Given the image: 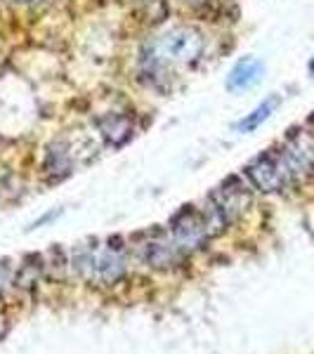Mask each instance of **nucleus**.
I'll use <instances>...</instances> for the list:
<instances>
[{
  "mask_svg": "<svg viewBox=\"0 0 314 354\" xmlns=\"http://www.w3.org/2000/svg\"><path fill=\"white\" fill-rule=\"evenodd\" d=\"M262 78H265V62L248 55V57H241V59L230 68L225 88H227V93H232V95H241V93L253 90L255 85H260Z\"/></svg>",
  "mask_w": 314,
  "mask_h": 354,
  "instance_id": "obj_8",
  "label": "nucleus"
},
{
  "mask_svg": "<svg viewBox=\"0 0 314 354\" xmlns=\"http://www.w3.org/2000/svg\"><path fill=\"white\" fill-rule=\"evenodd\" d=\"M246 177L255 189L265 194H277L284 192L290 182H295L293 173H290V165L284 156L281 149H267L258 153L248 165H246Z\"/></svg>",
  "mask_w": 314,
  "mask_h": 354,
  "instance_id": "obj_4",
  "label": "nucleus"
},
{
  "mask_svg": "<svg viewBox=\"0 0 314 354\" xmlns=\"http://www.w3.org/2000/svg\"><path fill=\"white\" fill-rule=\"evenodd\" d=\"M10 281H12V267H10L8 260H0V298L5 295Z\"/></svg>",
  "mask_w": 314,
  "mask_h": 354,
  "instance_id": "obj_13",
  "label": "nucleus"
},
{
  "mask_svg": "<svg viewBox=\"0 0 314 354\" xmlns=\"http://www.w3.org/2000/svg\"><path fill=\"white\" fill-rule=\"evenodd\" d=\"M15 3H21V5H31V3H38V0H15Z\"/></svg>",
  "mask_w": 314,
  "mask_h": 354,
  "instance_id": "obj_14",
  "label": "nucleus"
},
{
  "mask_svg": "<svg viewBox=\"0 0 314 354\" xmlns=\"http://www.w3.org/2000/svg\"><path fill=\"white\" fill-rule=\"evenodd\" d=\"M185 3H190V5H201V3H205V0H185Z\"/></svg>",
  "mask_w": 314,
  "mask_h": 354,
  "instance_id": "obj_15",
  "label": "nucleus"
},
{
  "mask_svg": "<svg viewBox=\"0 0 314 354\" xmlns=\"http://www.w3.org/2000/svg\"><path fill=\"white\" fill-rule=\"evenodd\" d=\"M250 205V189L248 185L239 175H230L220 187L210 192L208 201H205L203 218L208 222V230L213 236H218L234 225Z\"/></svg>",
  "mask_w": 314,
  "mask_h": 354,
  "instance_id": "obj_3",
  "label": "nucleus"
},
{
  "mask_svg": "<svg viewBox=\"0 0 314 354\" xmlns=\"http://www.w3.org/2000/svg\"><path fill=\"white\" fill-rule=\"evenodd\" d=\"M170 234H173V239L187 255L203 248L213 239V234L208 230V222L203 218V210L194 208V205H185V208H180L173 215V220H170Z\"/></svg>",
  "mask_w": 314,
  "mask_h": 354,
  "instance_id": "obj_5",
  "label": "nucleus"
},
{
  "mask_svg": "<svg viewBox=\"0 0 314 354\" xmlns=\"http://www.w3.org/2000/svg\"><path fill=\"white\" fill-rule=\"evenodd\" d=\"M203 48L205 38L196 26L182 24L168 28L142 48V76L149 78L151 85H156L158 81L165 83L178 66L196 64L203 55Z\"/></svg>",
  "mask_w": 314,
  "mask_h": 354,
  "instance_id": "obj_1",
  "label": "nucleus"
},
{
  "mask_svg": "<svg viewBox=\"0 0 314 354\" xmlns=\"http://www.w3.org/2000/svg\"><path fill=\"white\" fill-rule=\"evenodd\" d=\"M43 170L50 180H64L66 175L73 173V153L66 140H55L45 151Z\"/></svg>",
  "mask_w": 314,
  "mask_h": 354,
  "instance_id": "obj_9",
  "label": "nucleus"
},
{
  "mask_svg": "<svg viewBox=\"0 0 314 354\" xmlns=\"http://www.w3.org/2000/svg\"><path fill=\"white\" fill-rule=\"evenodd\" d=\"M310 73H312V78H314V57L310 59Z\"/></svg>",
  "mask_w": 314,
  "mask_h": 354,
  "instance_id": "obj_16",
  "label": "nucleus"
},
{
  "mask_svg": "<svg viewBox=\"0 0 314 354\" xmlns=\"http://www.w3.org/2000/svg\"><path fill=\"white\" fill-rule=\"evenodd\" d=\"M97 130L104 137L107 145L118 149L133 137V118L128 113H104L97 118Z\"/></svg>",
  "mask_w": 314,
  "mask_h": 354,
  "instance_id": "obj_10",
  "label": "nucleus"
},
{
  "mask_svg": "<svg viewBox=\"0 0 314 354\" xmlns=\"http://www.w3.org/2000/svg\"><path fill=\"white\" fill-rule=\"evenodd\" d=\"M43 267L45 265L38 255H28V258L24 260V265H21L15 274V283H19L21 288H31L33 283L38 281V277H41Z\"/></svg>",
  "mask_w": 314,
  "mask_h": 354,
  "instance_id": "obj_12",
  "label": "nucleus"
},
{
  "mask_svg": "<svg viewBox=\"0 0 314 354\" xmlns=\"http://www.w3.org/2000/svg\"><path fill=\"white\" fill-rule=\"evenodd\" d=\"M71 270L78 277L100 286H113L125 277L128 270V248L121 236H109L104 241L81 243L71 253Z\"/></svg>",
  "mask_w": 314,
  "mask_h": 354,
  "instance_id": "obj_2",
  "label": "nucleus"
},
{
  "mask_svg": "<svg viewBox=\"0 0 314 354\" xmlns=\"http://www.w3.org/2000/svg\"><path fill=\"white\" fill-rule=\"evenodd\" d=\"M284 156L290 165V173L295 180L307 177L314 173V135L307 130H295L293 135L286 137L281 147Z\"/></svg>",
  "mask_w": 314,
  "mask_h": 354,
  "instance_id": "obj_7",
  "label": "nucleus"
},
{
  "mask_svg": "<svg viewBox=\"0 0 314 354\" xmlns=\"http://www.w3.org/2000/svg\"><path fill=\"white\" fill-rule=\"evenodd\" d=\"M185 258L187 253L178 245L173 234L156 232L149 241L142 243V260L154 270H175Z\"/></svg>",
  "mask_w": 314,
  "mask_h": 354,
  "instance_id": "obj_6",
  "label": "nucleus"
},
{
  "mask_svg": "<svg viewBox=\"0 0 314 354\" xmlns=\"http://www.w3.org/2000/svg\"><path fill=\"white\" fill-rule=\"evenodd\" d=\"M281 106V95H270L267 100H262L253 111L246 113L243 118H239L237 123L232 125L234 133H241V135H248V133H255L265 121H270L272 113Z\"/></svg>",
  "mask_w": 314,
  "mask_h": 354,
  "instance_id": "obj_11",
  "label": "nucleus"
}]
</instances>
